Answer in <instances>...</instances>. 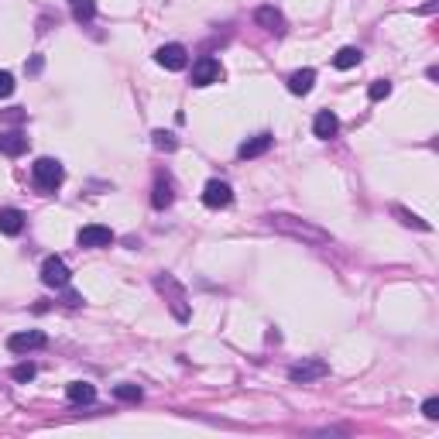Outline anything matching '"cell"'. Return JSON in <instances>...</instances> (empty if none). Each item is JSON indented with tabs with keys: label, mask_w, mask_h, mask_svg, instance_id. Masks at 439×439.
I'll list each match as a JSON object with an SVG mask.
<instances>
[{
	"label": "cell",
	"mask_w": 439,
	"mask_h": 439,
	"mask_svg": "<svg viewBox=\"0 0 439 439\" xmlns=\"http://www.w3.org/2000/svg\"><path fill=\"white\" fill-rule=\"evenodd\" d=\"M62 179H65V168L62 161H55V158H38L32 165V182L38 192H55L62 186Z\"/></svg>",
	"instance_id": "3957f363"
},
{
	"label": "cell",
	"mask_w": 439,
	"mask_h": 439,
	"mask_svg": "<svg viewBox=\"0 0 439 439\" xmlns=\"http://www.w3.org/2000/svg\"><path fill=\"white\" fill-rule=\"evenodd\" d=\"M155 62L161 65V69H168V72H182L189 65V52L186 45H179V41H172V45H161L155 52Z\"/></svg>",
	"instance_id": "5b68a950"
},
{
	"label": "cell",
	"mask_w": 439,
	"mask_h": 439,
	"mask_svg": "<svg viewBox=\"0 0 439 439\" xmlns=\"http://www.w3.org/2000/svg\"><path fill=\"white\" fill-rule=\"evenodd\" d=\"M203 203H206L210 210H227V206L234 203V189H230V182L210 179V182L203 186Z\"/></svg>",
	"instance_id": "8992f818"
},
{
	"label": "cell",
	"mask_w": 439,
	"mask_h": 439,
	"mask_svg": "<svg viewBox=\"0 0 439 439\" xmlns=\"http://www.w3.org/2000/svg\"><path fill=\"white\" fill-rule=\"evenodd\" d=\"M114 398L117 402H127V405H137L144 398V391L137 384H114Z\"/></svg>",
	"instance_id": "ffe728a7"
},
{
	"label": "cell",
	"mask_w": 439,
	"mask_h": 439,
	"mask_svg": "<svg viewBox=\"0 0 439 439\" xmlns=\"http://www.w3.org/2000/svg\"><path fill=\"white\" fill-rule=\"evenodd\" d=\"M271 144H275V137H271V134H254V137H248V141L237 148V155L244 158V161H248V158H261L268 148H271Z\"/></svg>",
	"instance_id": "e0dca14e"
},
{
	"label": "cell",
	"mask_w": 439,
	"mask_h": 439,
	"mask_svg": "<svg viewBox=\"0 0 439 439\" xmlns=\"http://www.w3.org/2000/svg\"><path fill=\"white\" fill-rule=\"evenodd\" d=\"M11 93H14V76L0 69V100H7Z\"/></svg>",
	"instance_id": "484cf974"
},
{
	"label": "cell",
	"mask_w": 439,
	"mask_h": 439,
	"mask_svg": "<svg viewBox=\"0 0 439 439\" xmlns=\"http://www.w3.org/2000/svg\"><path fill=\"white\" fill-rule=\"evenodd\" d=\"M151 144H155L158 151H175V148H179V141H175L172 130H155V134H151Z\"/></svg>",
	"instance_id": "603a6c76"
},
{
	"label": "cell",
	"mask_w": 439,
	"mask_h": 439,
	"mask_svg": "<svg viewBox=\"0 0 439 439\" xmlns=\"http://www.w3.org/2000/svg\"><path fill=\"white\" fill-rule=\"evenodd\" d=\"M72 278V271H69V264H65L62 257H45L41 261V282L48 285V288H65Z\"/></svg>",
	"instance_id": "ba28073f"
},
{
	"label": "cell",
	"mask_w": 439,
	"mask_h": 439,
	"mask_svg": "<svg viewBox=\"0 0 439 439\" xmlns=\"http://www.w3.org/2000/svg\"><path fill=\"white\" fill-rule=\"evenodd\" d=\"M69 7H72V18L79 25H90L96 18V0H69Z\"/></svg>",
	"instance_id": "d6986e66"
},
{
	"label": "cell",
	"mask_w": 439,
	"mask_h": 439,
	"mask_svg": "<svg viewBox=\"0 0 439 439\" xmlns=\"http://www.w3.org/2000/svg\"><path fill=\"white\" fill-rule=\"evenodd\" d=\"M367 96H371V100H388V96H391V83H388V79H374V83H371V86H367Z\"/></svg>",
	"instance_id": "cb8c5ba5"
},
{
	"label": "cell",
	"mask_w": 439,
	"mask_h": 439,
	"mask_svg": "<svg viewBox=\"0 0 439 439\" xmlns=\"http://www.w3.org/2000/svg\"><path fill=\"white\" fill-rule=\"evenodd\" d=\"M391 213H395V217L402 219L405 227H415V230H422V234H429V230H433V227H429V223H426V219H422V217H415V213H408L405 206H391Z\"/></svg>",
	"instance_id": "44dd1931"
},
{
	"label": "cell",
	"mask_w": 439,
	"mask_h": 439,
	"mask_svg": "<svg viewBox=\"0 0 439 439\" xmlns=\"http://www.w3.org/2000/svg\"><path fill=\"white\" fill-rule=\"evenodd\" d=\"M313 86H316V69H295V72L288 76V93L292 96L313 93Z\"/></svg>",
	"instance_id": "2e32d148"
},
{
	"label": "cell",
	"mask_w": 439,
	"mask_h": 439,
	"mask_svg": "<svg viewBox=\"0 0 439 439\" xmlns=\"http://www.w3.org/2000/svg\"><path fill=\"white\" fill-rule=\"evenodd\" d=\"M357 62H360V48H353V45H346V48H340V52L333 55V65H337V69H353Z\"/></svg>",
	"instance_id": "7402d4cb"
},
{
	"label": "cell",
	"mask_w": 439,
	"mask_h": 439,
	"mask_svg": "<svg viewBox=\"0 0 439 439\" xmlns=\"http://www.w3.org/2000/svg\"><path fill=\"white\" fill-rule=\"evenodd\" d=\"M223 79V69H219V62L213 59V55H203L199 62L192 65V86H213V83H219Z\"/></svg>",
	"instance_id": "9c48e42d"
},
{
	"label": "cell",
	"mask_w": 439,
	"mask_h": 439,
	"mask_svg": "<svg viewBox=\"0 0 439 439\" xmlns=\"http://www.w3.org/2000/svg\"><path fill=\"white\" fill-rule=\"evenodd\" d=\"M155 288L165 295V302H168V309H172V316L179 319V323H186L189 319V295L186 288H182V282L175 278V275H155Z\"/></svg>",
	"instance_id": "7a4b0ae2"
},
{
	"label": "cell",
	"mask_w": 439,
	"mask_h": 439,
	"mask_svg": "<svg viewBox=\"0 0 439 439\" xmlns=\"http://www.w3.org/2000/svg\"><path fill=\"white\" fill-rule=\"evenodd\" d=\"M25 151H28V137H25L21 130H4V134H0V155L21 158Z\"/></svg>",
	"instance_id": "5bb4252c"
},
{
	"label": "cell",
	"mask_w": 439,
	"mask_h": 439,
	"mask_svg": "<svg viewBox=\"0 0 439 439\" xmlns=\"http://www.w3.org/2000/svg\"><path fill=\"white\" fill-rule=\"evenodd\" d=\"M172 203H175V182H172V175H158L155 189H151V206L155 210H168Z\"/></svg>",
	"instance_id": "7c38bea8"
},
{
	"label": "cell",
	"mask_w": 439,
	"mask_h": 439,
	"mask_svg": "<svg viewBox=\"0 0 439 439\" xmlns=\"http://www.w3.org/2000/svg\"><path fill=\"white\" fill-rule=\"evenodd\" d=\"M422 415H426L429 422H436L439 419V398H426V402H422Z\"/></svg>",
	"instance_id": "4316f807"
},
{
	"label": "cell",
	"mask_w": 439,
	"mask_h": 439,
	"mask_svg": "<svg viewBox=\"0 0 439 439\" xmlns=\"http://www.w3.org/2000/svg\"><path fill=\"white\" fill-rule=\"evenodd\" d=\"M34 374H38V367H34L32 360H28V364H18V367H14V371H11V377H14V381H18V384H28V381H32Z\"/></svg>",
	"instance_id": "d4e9b609"
},
{
	"label": "cell",
	"mask_w": 439,
	"mask_h": 439,
	"mask_svg": "<svg viewBox=\"0 0 439 439\" xmlns=\"http://www.w3.org/2000/svg\"><path fill=\"white\" fill-rule=\"evenodd\" d=\"M268 227L278 230V234H285V237H292V241H299V244H309V248H326V244H333V234H330V230L316 227L313 219L292 217V213H271V217H268Z\"/></svg>",
	"instance_id": "6da1fadb"
},
{
	"label": "cell",
	"mask_w": 439,
	"mask_h": 439,
	"mask_svg": "<svg viewBox=\"0 0 439 439\" xmlns=\"http://www.w3.org/2000/svg\"><path fill=\"white\" fill-rule=\"evenodd\" d=\"M48 346V337L41 330H25V333H11L7 337V350L11 353H32V350H41Z\"/></svg>",
	"instance_id": "52a82bcc"
},
{
	"label": "cell",
	"mask_w": 439,
	"mask_h": 439,
	"mask_svg": "<svg viewBox=\"0 0 439 439\" xmlns=\"http://www.w3.org/2000/svg\"><path fill=\"white\" fill-rule=\"evenodd\" d=\"M65 306H69V309H76V306H83V299H79L76 292H69V285H65Z\"/></svg>",
	"instance_id": "83f0119b"
},
{
	"label": "cell",
	"mask_w": 439,
	"mask_h": 439,
	"mask_svg": "<svg viewBox=\"0 0 439 439\" xmlns=\"http://www.w3.org/2000/svg\"><path fill=\"white\" fill-rule=\"evenodd\" d=\"M326 374H330V364L319 360V357H309V360L288 367V381H295V384H309V381H319V377H326Z\"/></svg>",
	"instance_id": "277c9868"
},
{
	"label": "cell",
	"mask_w": 439,
	"mask_h": 439,
	"mask_svg": "<svg viewBox=\"0 0 439 439\" xmlns=\"http://www.w3.org/2000/svg\"><path fill=\"white\" fill-rule=\"evenodd\" d=\"M76 244L79 248H110L114 244V230L110 227H100V223H90L76 234Z\"/></svg>",
	"instance_id": "8fae6325"
},
{
	"label": "cell",
	"mask_w": 439,
	"mask_h": 439,
	"mask_svg": "<svg viewBox=\"0 0 439 439\" xmlns=\"http://www.w3.org/2000/svg\"><path fill=\"white\" fill-rule=\"evenodd\" d=\"M21 230H25V213H21V210H14V206L0 210V234H7V237H18Z\"/></svg>",
	"instance_id": "ac0fdd59"
},
{
	"label": "cell",
	"mask_w": 439,
	"mask_h": 439,
	"mask_svg": "<svg viewBox=\"0 0 439 439\" xmlns=\"http://www.w3.org/2000/svg\"><path fill=\"white\" fill-rule=\"evenodd\" d=\"M254 25L271 34H285V28H288V25H285V14L275 4H261V7L254 11Z\"/></svg>",
	"instance_id": "30bf717a"
},
{
	"label": "cell",
	"mask_w": 439,
	"mask_h": 439,
	"mask_svg": "<svg viewBox=\"0 0 439 439\" xmlns=\"http://www.w3.org/2000/svg\"><path fill=\"white\" fill-rule=\"evenodd\" d=\"M41 65H45V59H41V55H34L32 65H28V72H41Z\"/></svg>",
	"instance_id": "f1b7e54d"
},
{
	"label": "cell",
	"mask_w": 439,
	"mask_h": 439,
	"mask_svg": "<svg viewBox=\"0 0 439 439\" xmlns=\"http://www.w3.org/2000/svg\"><path fill=\"white\" fill-rule=\"evenodd\" d=\"M65 398L72 405H90V402H96V384H90V381H69L65 384Z\"/></svg>",
	"instance_id": "9a60e30c"
},
{
	"label": "cell",
	"mask_w": 439,
	"mask_h": 439,
	"mask_svg": "<svg viewBox=\"0 0 439 439\" xmlns=\"http://www.w3.org/2000/svg\"><path fill=\"white\" fill-rule=\"evenodd\" d=\"M337 130H340V117L333 114V110H319L313 121V134L319 141H330V137H337Z\"/></svg>",
	"instance_id": "4fadbf2b"
}]
</instances>
